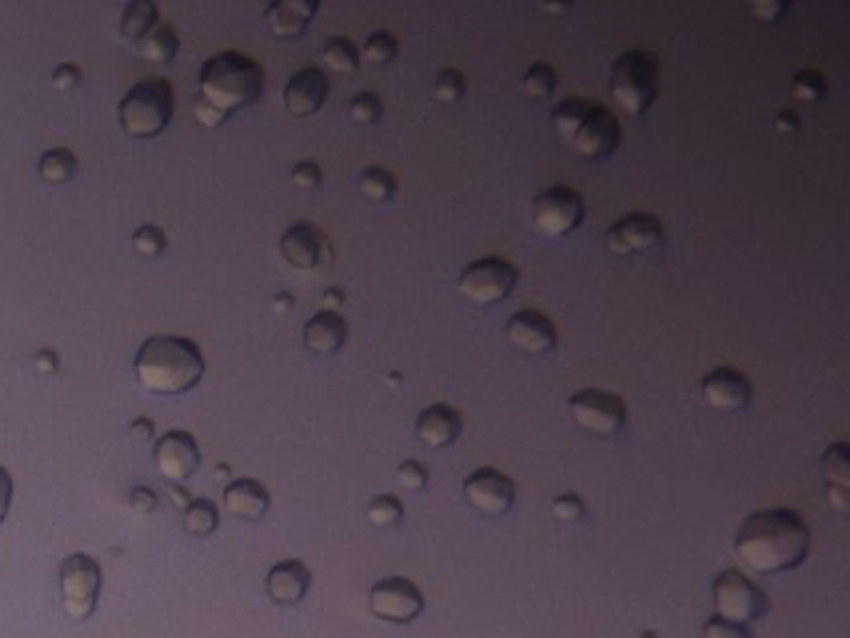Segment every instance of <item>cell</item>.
<instances>
[{
  "label": "cell",
  "instance_id": "1",
  "mask_svg": "<svg viewBox=\"0 0 850 638\" xmlns=\"http://www.w3.org/2000/svg\"><path fill=\"white\" fill-rule=\"evenodd\" d=\"M811 554V528L796 508L776 506L748 514L734 538V556L746 572L776 576L793 572Z\"/></svg>",
  "mask_w": 850,
  "mask_h": 638
},
{
  "label": "cell",
  "instance_id": "2",
  "mask_svg": "<svg viewBox=\"0 0 850 638\" xmlns=\"http://www.w3.org/2000/svg\"><path fill=\"white\" fill-rule=\"evenodd\" d=\"M133 369L145 392L180 397L203 382L207 364L203 349L190 337L153 335L140 344Z\"/></svg>",
  "mask_w": 850,
  "mask_h": 638
},
{
  "label": "cell",
  "instance_id": "3",
  "mask_svg": "<svg viewBox=\"0 0 850 638\" xmlns=\"http://www.w3.org/2000/svg\"><path fill=\"white\" fill-rule=\"evenodd\" d=\"M197 85L199 95L209 105L233 117L263 97L265 70L255 58L239 53V50H223L205 60L199 68Z\"/></svg>",
  "mask_w": 850,
  "mask_h": 638
},
{
  "label": "cell",
  "instance_id": "4",
  "mask_svg": "<svg viewBox=\"0 0 850 638\" xmlns=\"http://www.w3.org/2000/svg\"><path fill=\"white\" fill-rule=\"evenodd\" d=\"M552 125L559 137L588 163H604L622 145V123L606 105L586 97H566L552 110Z\"/></svg>",
  "mask_w": 850,
  "mask_h": 638
},
{
  "label": "cell",
  "instance_id": "5",
  "mask_svg": "<svg viewBox=\"0 0 850 638\" xmlns=\"http://www.w3.org/2000/svg\"><path fill=\"white\" fill-rule=\"evenodd\" d=\"M175 115V95L173 85L165 78L150 75L137 80L117 103L120 127L127 137L153 140L163 135L170 120Z\"/></svg>",
  "mask_w": 850,
  "mask_h": 638
},
{
  "label": "cell",
  "instance_id": "6",
  "mask_svg": "<svg viewBox=\"0 0 850 638\" xmlns=\"http://www.w3.org/2000/svg\"><path fill=\"white\" fill-rule=\"evenodd\" d=\"M608 95L626 117H644L658 95V58L652 50L632 48L614 60Z\"/></svg>",
  "mask_w": 850,
  "mask_h": 638
},
{
  "label": "cell",
  "instance_id": "7",
  "mask_svg": "<svg viewBox=\"0 0 850 638\" xmlns=\"http://www.w3.org/2000/svg\"><path fill=\"white\" fill-rule=\"evenodd\" d=\"M60 604L70 621H88L98 611L103 591V566L90 554H70L58 568Z\"/></svg>",
  "mask_w": 850,
  "mask_h": 638
},
{
  "label": "cell",
  "instance_id": "8",
  "mask_svg": "<svg viewBox=\"0 0 850 638\" xmlns=\"http://www.w3.org/2000/svg\"><path fill=\"white\" fill-rule=\"evenodd\" d=\"M711 601L714 616L741 626L761 621L771 611V598L741 568H726L714 578Z\"/></svg>",
  "mask_w": 850,
  "mask_h": 638
},
{
  "label": "cell",
  "instance_id": "9",
  "mask_svg": "<svg viewBox=\"0 0 850 638\" xmlns=\"http://www.w3.org/2000/svg\"><path fill=\"white\" fill-rule=\"evenodd\" d=\"M519 285V267L499 255L479 257L462 269L457 279V292L472 305L494 307L514 292Z\"/></svg>",
  "mask_w": 850,
  "mask_h": 638
},
{
  "label": "cell",
  "instance_id": "10",
  "mask_svg": "<svg viewBox=\"0 0 850 638\" xmlns=\"http://www.w3.org/2000/svg\"><path fill=\"white\" fill-rule=\"evenodd\" d=\"M586 219V203L582 193L569 185H552L542 189L532 203V225L539 235L564 239L574 235Z\"/></svg>",
  "mask_w": 850,
  "mask_h": 638
},
{
  "label": "cell",
  "instance_id": "11",
  "mask_svg": "<svg viewBox=\"0 0 850 638\" xmlns=\"http://www.w3.org/2000/svg\"><path fill=\"white\" fill-rule=\"evenodd\" d=\"M569 414H572L574 424L582 432L598 436V439H612L626 426L628 409L626 402L616 392H606V389H578L569 397Z\"/></svg>",
  "mask_w": 850,
  "mask_h": 638
},
{
  "label": "cell",
  "instance_id": "12",
  "mask_svg": "<svg viewBox=\"0 0 850 638\" xmlns=\"http://www.w3.org/2000/svg\"><path fill=\"white\" fill-rule=\"evenodd\" d=\"M369 611L385 624L407 626L424 611V594L412 578L385 576L369 588Z\"/></svg>",
  "mask_w": 850,
  "mask_h": 638
},
{
  "label": "cell",
  "instance_id": "13",
  "mask_svg": "<svg viewBox=\"0 0 850 638\" xmlns=\"http://www.w3.org/2000/svg\"><path fill=\"white\" fill-rule=\"evenodd\" d=\"M462 492L467 504L484 518H499L512 512L516 502L514 478L494 466H479L464 478Z\"/></svg>",
  "mask_w": 850,
  "mask_h": 638
},
{
  "label": "cell",
  "instance_id": "14",
  "mask_svg": "<svg viewBox=\"0 0 850 638\" xmlns=\"http://www.w3.org/2000/svg\"><path fill=\"white\" fill-rule=\"evenodd\" d=\"M664 223L652 213H628L618 217L604 233L608 253L616 257H636L654 253V249L664 245Z\"/></svg>",
  "mask_w": 850,
  "mask_h": 638
},
{
  "label": "cell",
  "instance_id": "15",
  "mask_svg": "<svg viewBox=\"0 0 850 638\" xmlns=\"http://www.w3.org/2000/svg\"><path fill=\"white\" fill-rule=\"evenodd\" d=\"M153 459L157 474L165 478L167 486H183L187 478L197 474L203 464L197 439L185 429H170L160 439H155Z\"/></svg>",
  "mask_w": 850,
  "mask_h": 638
},
{
  "label": "cell",
  "instance_id": "16",
  "mask_svg": "<svg viewBox=\"0 0 850 638\" xmlns=\"http://www.w3.org/2000/svg\"><path fill=\"white\" fill-rule=\"evenodd\" d=\"M279 255L285 263L309 272V269H327L335 259V249L329 245V237L313 223H295L279 237Z\"/></svg>",
  "mask_w": 850,
  "mask_h": 638
},
{
  "label": "cell",
  "instance_id": "17",
  "mask_svg": "<svg viewBox=\"0 0 850 638\" xmlns=\"http://www.w3.org/2000/svg\"><path fill=\"white\" fill-rule=\"evenodd\" d=\"M704 404L714 412H746L754 404V384L741 369L736 367H716L701 379Z\"/></svg>",
  "mask_w": 850,
  "mask_h": 638
},
{
  "label": "cell",
  "instance_id": "18",
  "mask_svg": "<svg viewBox=\"0 0 850 638\" xmlns=\"http://www.w3.org/2000/svg\"><path fill=\"white\" fill-rule=\"evenodd\" d=\"M504 335L512 347L529 357H544L554 352L559 344V332L552 317L539 309H519L506 319Z\"/></svg>",
  "mask_w": 850,
  "mask_h": 638
},
{
  "label": "cell",
  "instance_id": "19",
  "mask_svg": "<svg viewBox=\"0 0 850 638\" xmlns=\"http://www.w3.org/2000/svg\"><path fill=\"white\" fill-rule=\"evenodd\" d=\"M329 95V78L322 68L309 65L297 70V73L287 80L283 90V103L285 110L297 120L313 117L322 110L325 100Z\"/></svg>",
  "mask_w": 850,
  "mask_h": 638
},
{
  "label": "cell",
  "instance_id": "20",
  "mask_svg": "<svg viewBox=\"0 0 850 638\" xmlns=\"http://www.w3.org/2000/svg\"><path fill=\"white\" fill-rule=\"evenodd\" d=\"M462 429H464L462 412L454 409L452 404L437 402V404H429L417 414L414 436L429 449H447L457 442L459 434H462Z\"/></svg>",
  "mask_w": 850,
  "mask_h": 638
},
{
  "label": "cell",
  "instance_id": "21",
  "mask_svg": "<svg viewBox=\"0 0 850 638\" xmlns=\"http://www.w3.org/2000/svg\"><path fill=\"white\" fill-rule=\"evenodd\" d=\"M313 586V572L299 558H285L269 568L265 576V591L277 606H297Z\"/></svg>",
  "mask_w": 850,
  "mask_h": 638
},
{
  "label": "cell",
  "instance_id": "22",
  "mask_svg": "<svg viewBox=\"0 0 850 638\" xmlns=\"http://www.w3.org/2000/svg\"><path fill=\"white\" fill-rule=\"evenodd\" d=\"M317 10V0H273L265 6V23L275 38L297 40L313 25Z\"/></svg>",
  "mask_w": 850,
  "mask_h": 638
},
{
  "label": "cell",
  "instance_id": "23",
  "mask_svg": "<svg viewBox=\"0 0 850 638\" xmlns=\"http://www.w3.org/2000/svg\"><path fill=\"white\" fill-rule=\"evenodd\" d=\"M349 327L347 319L339 312H325L319 309L303 327V347L315 357H332L347 344Z\"/></svg>",
  "mask_w": 850,
  "mask_h": 638
},
{
  "label": "cell",
  "instance_id": "24",
  "mask_svg": "<svg viewBox=\"0 0 850 638\" xmlns=\"http://www.w3.org/2000/svg\"><path fill=\"white\" fill-rule=\"evenodd\" d=\"M223 504L229 516L243 518V522H259L269 512L273 496H269L263 482H257L253 476H243L233 478L223 488Z\"/></svg>",
  "mask_w": 850,
  "mask_h": 638
},
{
  "label": "cell",
  "instance_id": "25",
  "mask_svg": "<svg viewBox=\"0 0 850 638\" xmlns=\"http://www.w3.org/2000/svg\"><path fill=\"white\" fill-rule=\"evenodd\" d=\"M157 20L160 10L153 0H130L123 8V16H120L117 30L130 43H140V40L147 38L157 28Z\"/></svg>",
  "mask_w": 850,
  "mask_h": 638
},
{
  "label": "cell",
  "instance_id": "26",
  "mask_svg": "<svg viewBox=\"0 0 850 638\" xmlns=\"http://www.w3.org/2000/svg\"><path fill=\"white\" fill-rule=\"evenodd\" d=\"M137 53L147 63L170 65L180 53V38L173 25H157L153 33L137 43Z\"/></svg>",
  "mask_w": 850,
  "mask_h": 638
},
{
  "label": "cell",
  "instance_id": "27",
  "mask_svg": "<svg viewBox=\"0 0 850 638\" xmlns=\"http://www.w3.org/2000/svg\"><path fill=\"white\" fill-rule=\"evenodd\" d=\"M219 526V508L213 498H193L183 508V528L195 538H207L217 532Z\"/></svg>",
  "mask_w": 850,
  "mask_h": 638
},
{
  "label": "cell",
  "instance_id": "28",
  "mask_svg": "<svg viewBox=\"0 0 850 638\" xmlns=\"http://www.w3.org/2000/svg\"><path fill=\"white\" fill-rule=\"evenodd\" d=\"M78 173V157L70 147H50L38 160V175L48 185H63Z\"/></svg>",
  "mask_w": 850,
  "mask_h": 638
},
{
  "label": "cell",
  "instance_id": "29",
  "mask_svg": "<svg viewBox=\"0 0 850 638\" xmlns=\"http://www.w3.org/2000/svg\"><path fill=\"white\" fill-rule=\"evenodd\" d=\"M322 60L325 65L337 75H355L359 70V48L347 35H332L325 40L322 45Z\"/></svg>",
  "mask_w": 850,
  "mask_h": 638
},
{
  "label": "cell",
  "instance_id": "30",
  "mask_svg": "<svg viewBox=\"0 0 850 638\" xmlns=\"http://www.w3.org/2000/svg\"><path fill=\"white\" fill-rule=\"evenodd\" d=\"M821 476L826 486L850 488V446L846 442H833L821 456Z\"/></svg>",
  "mask_w": 850,
  "mask_h": 638
},
{
  "label": "cell",
  "instance_id": "31",
  "mask_svg": "<svg viewBox=\"0 0 850 638\" xmlns=\"http://www.w3.org/2000/svg\"><path fill=\"white\" fill-rule=\"evenodd\" d=\"M359 195L375 205H382V203H389V199H395L397 195L395 173H389L387 167H379V165L367 167L365 173L359 175Z\"/></svg>",
  "mask_w": 850,
  "mask_h": 638
},
{
  "label": "cell",
  "instance_id": "32",
  "mask_svg": "<svg viewBox=\"0 0 850 638\" xmlns=\"http://www.w3.org/2000/svg\"><path fill=\"white\" fill-rule=\"evenodd\" d=\"M556 70L549 63H532L522 75V90L532 100H549L556 93Z\"/></svg>",
  "mask_w": 850,
  "mask_h": 638
},
{
  "label": "cell",
  "instance_id": "33",
  "mask_svg": "<svg viewBox=\"0 0 850 638\" xmlns=\"http://www.w3.org/2000/svg\"><path fill=\"white\" fill-rule=\"evenodd\" d=\"M397 55H399L397 38L392 33H387V30H377V33L367 35L362 50H359V58L369 65H389L392 60H397Z\"/></svg>",
  "mask_w": 850,
  "mask_h": 638
},
{
  "label": "cell",
  "instance_id": "34",
  "mask_svg": "<svg viewBox=\"0 0 850 638\" xmlns=\"http://www.w3.org/2000/svg\"><path fill=\"white\" fill-rule=\"evenodd\" d=\"M369 524L377 528H395L402 524L404 518V504L399 502L395 494H379L372 498V504L367 506Z\"/></svg>",
  "mask_w": 850,
  "mask_h": 638
},
{
  "label": "cell",
  "instance_id": "35",
  "mask_svg": "<svg viewBox=\"0 0 850 638\" xmlns=\"http://www.w3.org/2000/svg\"><path fill=\"white\" fill-rule=\"evenodd\" d=\"M432 93L442 105H457L462 103L467 95V78L459 73L457 68L439 70L432 85Z\"/></svg>",
  "mask_w": 850,
  "mask_h": 638
},
{
  "label": "cell",
  "instance_id": "36",
  "mask_svg": "<svg viewBox=\"0 0 850 638\" xmlns=\"http://www.w3.org/2000/svg\"><path fill=\"white\" fill-rule=\"evenodd\" d=\"M793 97L798 103H821V100L828 95V83L826 78L818 73V70H798L793 78V88H791Z\"/></svg>",
  "mask_w": 850,
  "mask_h": 638
},
{
  "label": "cell",
  "instance_id": "37",
  "mask_svg": "<svg viewBox=\"0 0 850 638\" xmlns=\"http://www.w3.org/2000/svg\"><path fill=\"white\" fill-rule=\"evenodd\" d=\"M382 113H385L382 97L372 93V90H362V93H357L352 100H349V115H352V120L359 125L377 123V120L382 117Z\"/></svg>",
  "mask_w": 850,
  "mask_h": 638
},
{
  "label": "cell",
  "instance_id": "38",
  "mask_svg": "<svg viewBox=\"0 0 850 638\" xmlns=\"http://www.w3.org/2000/svg\"><path fill=\"white\" fill-rule=\"evenodd\" d=\"M167 247V237L165 229L157 225H143L133 233V249L140 257H160Z\"/></svg>",
  "mask_w": 850,
  "mask_h": 638
},
{
  "label": "cell",
  "instance_id": "39",
  "mask_svg": "<svg viewBox=\"0 0 850 638\" xmlns=\"http://www.w3.org/2000/svg\"><path fill=\"white\" fill-rule=\"evenodd\" d=\"M552 514L556 516V522H562V524L582 522L584 514H586V504H584V498L578 496L576 492L559 494L554 502H552Z\"/></svg>",
  "mask_w": 850,
  "mask_h": 638
},
{
  "label": "cell",
  "instance_id": "40",
  "mask_svg": "<svg viewBox=\"0 0 850 638\" xmlns=\"http://www.w3.org/2000/svg\"><path fill=\"white\" fill-rule=\"evenodd\" d=\"M397 482L407 492H424L429 486V472L422 462H414V459H407L397 466Z\"/></svg>",
  "mask_w": 850,
  "mask_h": 638
},
{
  "label": "cell",
  "instance_id": "41",
  "mask_svg": "<svg viewBox=\"0 0 850 638\" xmlns=\"http://www.w3.org/2000/svg\"><path fill=\"white\" fill-rule=\"evenodd\" d=\"M701 638H754V631L748 626L731 624L718 616H711L701 628Z\"/></svg>",
  "mask_w": 850,
  "mask_h": 638
},
{
  "label": "cell",
  "instance_id": "42",
  "mask_svg": "<svg viewBox=\"0 0 850 638\" xmlns=\"http://www.w3.org/2000/svg\"><path fill=\"white\" fill-rule=\"evenodd\" d=\"M322 167H319L315 160H299L293 167V183L299 189H317L322 185Z\"/></svg>",
  "mask_w": 850,
  "mask_h": 638
},
{
  "label": "cell",
  "instance_id": "43",
  "mask_svg": "<svg viewBox=\"0 0 850 638\" xmlns=\"http://www.w3.org/2000/svg\"><path fill=\"white\" fill-rule=\"evenodd\" d=\"M193 113H195L197 123L203 125L205 130H217V127H223V125L227 123V120H229L225 113H219L217 107L209 105L203 95H197V97H195Z\"/></svg>",
  "mask_w": 850,
  "mask_h": 638
},
{
  "label": "cell",
  "instance_id": "44",
  "mask_svg": "<svg viewBox=\"0 0 850 638\" xmlns=\"http://www.w3.org/2000/svg\"><path fill=\"white\" fill-rule=\"evenodd\" d=\"M127 504H130V508H133L135 514L147 516V514H153L155 508L160 506V496H157L155 488L135 486L133 492H130V496H127Z\"/></svg>",
  "mask_w": 850,
  "mask_h": 638
},
{
  "label": "cell",
  "instance_id": "45",
  "mask_svg": "<svg viewBox=\"0 0 850 638\" xmlns=\"http://www.w3.org/2000/svg\"><path fill=\"white\" fill-rule=\"evenodd\" d=\"M80 80H83V70L73 63H63L53 70V88L60 90V93H70V90H75L80 85Z\"/></svg>",
  "mask_w": 850,
  "mask_h": 638
},
{
  "label": "cell",
  "instance_id": "46",
  "mask_svg": "<svg viewBox=\"0 0 850 638\" xmlns=\"http://www.w3.org/2000/svg\"><path fill=\"white\" fill-rule=\"evenodd\" d=\"M130 439H135L137 444H147L155 439V422L150 416H135L127 426Z\"/></svg>",
  "mask_w": 850,
  "mask_h": 638
},
{
  "label": "cell",
  "instance_id": "47",
  "mask_svg": "<svg viewBox=\"0 0 850 638\" xmlns=\"http://www.w3.org/2000/svg\"><path fill=\"white\" fill-rule=\"evenodd\" d=\"M33 367L38 374L55 377L60 369V354L55 352V349H40V352L33 357Z\"/></svg>",
  "mask_w": 850,
  "mask_h": 638
},
{
  "label": "cell",
  "instance_id": "48",
  "mask_svg": "<svg viewBox=\"0 0 850 638\" xmlns=\"http://www.w3.org/2000/svg\"><path fill=\"white\" fill-rule=\"evenodd\" d=\"M10 504H13V476H10L8 469L0 464V524L6 522Z\"/></svg>",
  "mask_w": 850,
  "mask_h": 638
},
{
  "label": "cell",
  "instance_id": "49",
  "mask_svg": "<svg viewBox=\"0 0 850 638\" xmlns=\"http://www.w3.org/2000/svg\"><path fill=\"white\" fill-rule=\"evenodd\" d=\"M347 302V295L342 287H329L322 292V309L325 312H339V309L345 307Z\"/></svg>",
  "mask_w": 850,
  "mask_h": 638
},
{
  "label": "cell",
  "instance_id": "50",
  "mask_svg": "<svg viewBox=\"0 0 850 638\" xmlns=\"http://www.w3.org/2000/svg\"><path fill=\"white\" fill-rule=\"evenodd\" d=\"M788 8H791L788 3H756V6H751V13L756 18L771 20V23H774V20L781 18Z\"/></svg>",
  "mask_w": 850,
  "mask_h": 638
},
{
  "label": "cell",
  "instance_id": "51",
  "mask_svg": "<svg viewBox=\"0 0 850 638\" xmlns=\"http://www.w3.org/2000/svg\"><path fill=\"white\" fill-rule=\"evenodd\" d=\"M801 127V120H798V115L793 113V110H784V113H778L776 117V130L778 133H796V130Z\"/></svg>",
  "mask_w": 850,
  "mask_h": 638
},
{
  "label": "cell",
  "instance_id": "52",
  "mask_svg": "<svg viewBox=\"0 0 850 638\" xmlns=\"http://www.w3.org/2000/svg\"><path fill=\"white\" fill-rule=\"evenodd\" d=\"M826 496H828V504H831V508H836L838 514L848 512V492H841V488H833V486H826Z\"/></svg>",
  "mask_w": 850,
  "mask_h": 638
},
{
  "label": "cell",
  "instance_id": "53",
  "mask_svg": "<svg viewBox=\"0 0 850 638\" xmlns=\"http://www.w3.org/2000/svg\"><path fill=\"white\" fill-rule=\"evenodd\" d=\"M273 307H275V312H277V315H287L289 309H295V295H289V292H279V295L275 297Z\"/></svg>",
  "mask_w": 850,
  "mask_h": 638
},
{
  "label": "cell",
  "instance_id": "54",
  "mask_svg": "<svg viewBox=\"0 0 850 638\" xmlns=\"http://www.w3.org/2000/svg\"><path fill=\"white\" fill-rule=\"evenodd\" d=\"M167 488H170V494H173V502H175V506L185 508L190 502H193V496H190L183 486H167Z\"/></svg>",
  "mask_w": 850,
  "mask_h": 638
},
{
  "label": "cell",
  "instance_id": "55",
  "mask_svg": "<svg viewBox=\"0 0 850 638\" xmlns=\"http://www.w3.org/2000/svg\"><path fill=\"white\" fill-rule=\"evenodd\" d=\"M544 10H549V13H562V10H569V8H562V6H544Z\"/></svg>",
  "mask_w": 850,
  "mask_h": 638
},
{
  "label": "cell",
  "instance_id": "56",
  "mask_svg": "<svg viewBox=\"0 0 850 638\" xmlns=\"http://www.w3.org/2000/svg\"><path fill=\"white\" fill-rule=\"evenodd\" d=\"M215 474H217V476H227V474H229V466H217V469H215Z\"/></svg>",
  "mask_w": 850,
  "mask_h": 638
},
{
  "label": "cell",
  "instance_id": "57",
  "mask_svg": "<svg viewBox=\"0 0 850 638\" xmlns=\"http://www.w3.org/2000/svg\"><path fill=\"white\" fill-rule=\"evenodd\" d=\"M642 638H658V636H656L654 631H644V634H642Z\"/></svg>",
  "mask_w": 850,
  "mask_h": 638
}]
</instances>
